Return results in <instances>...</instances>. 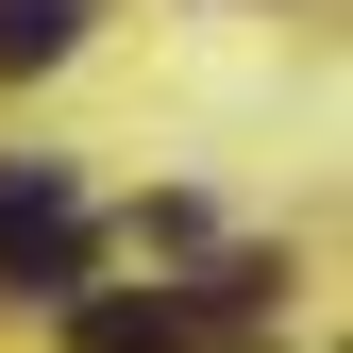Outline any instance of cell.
<instances>
[{
	"label": "cell",
	"mask_w": 353,
	"mask_h": 353,
	"mask_svg": "<svg viewBox=\"0 0 353 353\" xmlns=\"http://www.w3.org/2000/svg\"><path fill=\"white\" fill-rule=\"evenodd\" d=\"M84 219H68V185L51 168H0V286H34V303H84Z\"/></svg>",
	"instance_id": "obj_1"
},
{
	"label": "cell",
	"mask_w": 353,
	"mask_h": 353,
	"mask_svg": "<svg viewBox=\"0 0 353 353\" xmlns=\"http://www.w3.org/2000/svg\"><path fill=\"white\" fill-rule=\"evenodd\" d=\"M168 336H185L168 286H152V303H84V353H168Z\"/></svg>",
	"instance_id": "obj_2"
},
{
	"label": "cell",
	"mask_w": 353,
	"mask_h": 353,
	"mask_svg": "<svg viewBox=\"0 0 353 353\" xmlns=\"http://www.w3.org/2000/svg\"><path fill=\"white\" fill-rule=\"evenodd\" d=\"M68 34H84V0H0V68H51Z\"/></svg>",
	"instance_id": "obj_3"
},
{
	"label": "cell",
	"mask_w": 353,
	"mask_h": 353,
	"mask_svg": "<svg viewBox=\"0 0 353 353\" xmlns=\"http://www.w3.org/2000/svg\"><path fill=\"white\" fill-rule=\"evenodd\" d=\"M168 353H202V336H168Z\"/></svg>",
	"instance_id": "obj_4"
}]
</instances>
